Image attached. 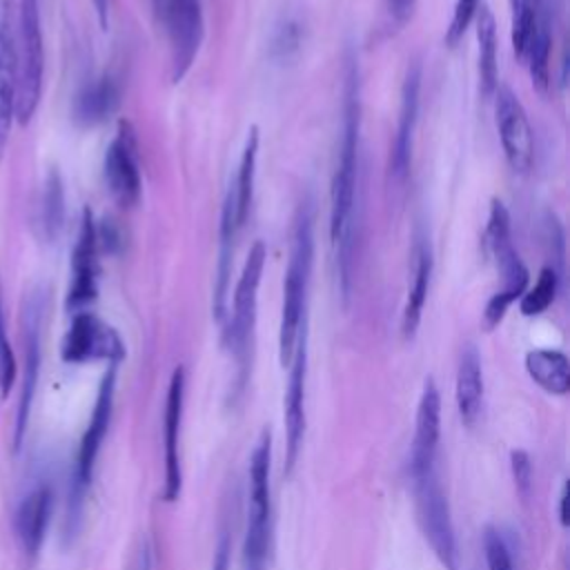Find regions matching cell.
<instances>
[{
  "instance_id": "cell-13",
  "label": "cell",
  "mask_w": 570,
  "mask_h": 570,
  "mask_svg": "<svg viewBox=\"0 0 570 570\" xmlns=\"http://www.w3.org/2000/svg\"><path fill=\"white\" fill-rule=\"evenodd\" d=\"M494 114L508 165L517 174H528L534 160V138L528 114L510 87H497Z\"/></svg>"
},
{
  "instance_id": "cell-5",
  "label": "cell",
  "mask_w": 570,
  "mask_h": 570,
  "mask_svg": "<svg viewBox=\"0 0 570 570\" xmlns=\"http://www.w3.org/2000/svg\"><path fill=\"white\" fill-rule=\"evenodd\" d=\"M269 461L272 436L261 432L249 456V492H247V519L243 537V568L265 570L272 532V494H269Z\"/></svg>"
},
{
  "instance_id": "cell-25",
  "label": "cell",
  "mask_w": 570,
  "mask_h": 570,
  "mask_svg": "<svg viewBox=\"0 0 570 570\" xmlns=\"http://www.w3.org/2000/svg\"><path fill=\"white\" fill-rule=\"evenodd\" d=\"M530 379L548 394L563 396L570 390V363L559 350H532L525 354Z\"/></svg>"
},
{
  "instance_id": "cell-21",
  "label": "cell",
  "mask_w": 570,
  "mask_h": 570,
  "mask_svg": "<svg viewBox=\"0 0 570 570\" xmlns=\"http://www.w3.org/2000/svg\"><path fill=\"white\" fill-rule=\"evenodd\" d=\"M432 276V249L425 238H416L412 247V265H410V285L401 314V332L405 338H412L419 330L428 289Z\"/></svg>"
},
{
  "instance_id": "cell-3",
  "label": "cell",
  "mask_w": 570,
  "mask_h": 570,
  "mask_svg": "<svg viewBox=\"0 0 570 570\" xmlns=\"http://www.w3.org/2000/svg\"><path fill=\"white\" fill-rule=\"evenodd\" d=\"M483 247L501 274V289L490 296L483 309V325L492 330L503 321L508 307L519 301L528 287V269L519 258L510 236V214L499 198H494L490 205Z\"/></svg>"
},
{
  "instance_id": "cell-37",
  "label": "cell",
  "mask_w": 570,
  "mask_h": 570,
  "mask_svg": "<svg viewBox=\"0 0 570 570\" xmlns=\"http://www.w3.org/2000/svg\"><path fill=\"white\" fill-rule=\"evenodd\" d=\"M566 503H568V485H563V488H561V497H559V519H561V525H568Z\"/></svg>"
},
{
  "instance_id": "cell-33",
  "label": "cell",
  "mask_w": 570,
  "mask_h": 570,
  "mask_svg": "<svg viewBox=\"0 0 570 570\" xmlns=\"http://www.w3.org/2000/svg\"><path fill=\"white\" fill-rule=\"evenodd\" d=\"M412 7H414V0H387V9H390V16L403 24L410 16H412Z\"/></svg>"
},
{
  "instance_id": "cell-12",
  "label": "cell",
  "mask_w": 570,
  "mask_h": 570,
  "mask_svg": "<svg viewBox=\"0 0 570 570\" xmlns=\"http://www.w3.org/2000/svg\"><path fill=\"white\" fill-rule=\"evenodd\" d=\"M171 82H180L191 69L203 42V4L200 0H167L165 7Z\"/></svg>"
},
{
  "instance_id": "cell-1",
  "label": "cell",
  "mask_w": 570,
  "mask_h": 570,
  "mask_svg": "<svg viewBox=\"0 0 570 570\" xmlns=\"http://www.w3.org/2000/svg\"><path fill=\"white\" fill-rule=\"evenodd\" d=\"M343 129L330 187V240L334 249L343 298L350 296L356 232V183H358V73L354 60L345 65Z\"/></svg>"
},
{
  "instance_id": "cell-23",
  "label": "cell",
  "mask_w": 570,
  "mask_h": 570,
  "mask_svg": "<svg viewBox=\"0 0 570 570\" xmlns=\"http://www.w3.org/2000/svg\"><path fill=\"white\" fill-rule=\"evenodd\" d=\"M120 102V87L111 76L89 82L73 100V120L82 127H94L107 120Z\"/></svg>"
},
{
  "instance_id": "cell-11",
  "label": "cell",
  "mask_w": 570,
  "mask_h": 570,
  "mask_svg": "<svg viewBox=\"0 0 570 570\" xmlns=\"http://www.w3.org/2000/svg\"><path fill=\"white\" fill-rule=\"evenodd\" d=\"M42 296L38 292L29 294L24 301L22 309V385H20V396H18V410H16V421H13V450H20L27 425H29V414L36 396V385H38V374H40V327H42Z\"/></svg>"
},
{
  "instance_id": "cell-30",
  "label": "cell",
  "mask_w": 570,
  "mask_h": 570,
  "mask_svg": "<svg viewBox=\"0 0 570 570\" xmlns=\"http://www.w3.org/2000/svg\"><path fill=\"white\" fill-rule=\"evenodd\" d=\"M16 379H18V361L7 338L4 316H2V296H0V396L2 399L11 392Z\"/></svg>"
},
{
  "instance_id": "cell-17",
  "label": "cell",
  "mask_w": 570,
  "mask_h": 570,
  "mask_svg": "<svg viewBox=\"0 0 570 570\" xmlns=\"http://www.w3.org/2000/svg\"><path fill=\"white\" fill-rule=\"evenodd\" d=\"M414 439L410 450V476L419 479L436 470V454L441 441V394L434 379H425L416 407Z\"/></svg>"
},
{
  "instance_id": "cell-22",
  "label": "cell",
  "mask_w": 570,
  "mask_h": 570,
  "mask_svg": "<svg viewBox=\"0 0 570 570\" xmlns=\"http://www.w3.org/2000/svg\"><path fill=\"white\" fill-rule=\"evenodd\" d=\"M456 410L465 428H472L483 410V367L474 345H465L459 358Z\"/></svg>"
},
{
  "instance_id": "cell-18",
  "label": "cell",
  "mask_w": 570,
  "mask_h": 570,
  "mask_svg": "<svg viewBox=\"0 0 570 570\" xmlns=\"http://www.w3.org/2000/svg\"><path fill=\"white\" fill-rule=\"evenodd\" d=\"M183 405H185V370L178 365L171 372L167 399H165V483H163V501L174 503L183 490V468H180V423H183Z\"/></svg>"
},
{
  "instance_id": "cell-27",
  "label": "cell",
  "mask_w": 570,
  "mask_h": 570,
  "mask_svg": "<svg viewBox=\"0 0 570 570\" xmlns=\"http://www.w3.org/2000/svg\"><path fill=\"white\" fill-rule=\"evenodd\" d=\"M38 223L42 238L47 243H56L62 225H65V185L58 174V169H49L45 183H42V196L38 207Z\"/></svg>"
},
{
  "instance_id": "cell-31",
  "label": "cell",
  "mask_w": 570,
  "mask_h": 570,
  "mask_svg": "<svg viewBox=\"0 0 570 570\" xmlns=\"http://www.w3.org/2000/svg\"><path fill=\"white\" fill-rule=\"evenodd\" d=\"M476 11H479V0H456L454 2L452 20H450V24L445 29L448 47H454L463 38V33L468 31V27L474 20Z\"/></svg>"
},
{
  "instance_id": "cell-9",
  "label": "cell",
  "mask_w": 570,
  "mask_h": 570,
  "mask_svg": "<svg viewBox=\"0 0 570 570\" xmlns=\"http://www.w3.org/2000/svg\"><path fill=\"white\" fill-rule=\"evenodd\" d=\"M60 358L73 365L94 361H107L109 365H116L125 358V343L111 325L82 309L73 314L71 325L62 336Z\"/></svg>"
},
{
  "instance_id": "cell-16",
  "label": "cell",
  "mask_w": 570,
  "mask_h": 570,
  "mask_svg": "<svg viewBox=\"0 0 570 570\" xmlns=\"http://www.w3.org/2000/svg\"><path fill=\"white\" fill-rule=\"evenodd\" d=\"M98 234L89 207H85L78 238L71 252V285L67 292V309L82 312L98 296Z\"/></svg>"
},
{
  "instance_id": "cell-38",
  "label": "cell",
  "mask_w": 570,
  "mask_h": 570,
  "mask_svg": "<svg viewBox=\"0 0 570 570\" xmlns=\"http://www.w3.org/2000/svg\"><path fill=\"white\" fill-rule=\"evenodd\" d=\"M243 570H252V568H243Z\"/></svg>"
},
{
  "instance_id": "cell-14",
  "label": "cell",
  "mask_w": 570,
  "mask_h": 570,
  "mask_svg": "<svg viewBox=\"0 0 570 570\" xmlns=\"http://www.w3.org/2000/svg\"><path fill=\"white\" fill-rule=\"evenodd\" d=\"M105 183L120 207H134L138 203L142 191L138 145L127 120L118 125V134L105 151Z\"/></svg>"
},
{
  "instance_id": "cell-7",
  "label": "cell",
  "mask_w": 570,
  "mask_h": 570,
  "mask_svg": "<svg viewBox=\"0 0 570 570\" xmlns=\"http://www.w3.org/2000/svg\"><path fill=\"white\" fill-rule=\"evenodd\" d=\"M416 494V514L425 541L430 543L434 557L445 570H459V546L452 523L450 503L439 483V474L428 472L419 479H412Z\"/></svg>"
},
{
  "instance_id": "cell-8",
  "label": "cell",
  "mask_w": 570,
  "mask_h": 570,
  "mask_svg": "<svg viewBox=\"0 0 570 570\" xmlns=\"http://www.w3.org/2000/svg\"><path fill=\"white\" fill-rule=\"evenodd\" d=\"M265 258H267V249L263 240H256L249 247V254L243 263V272L234 287V305H232V316L227 325V343L240 367H245V361L249 354V343H252V332L256 321L258 285L263 278Z\"/></svg>"
},
{
  "instance_id": "cell-32",
  "label": "cell",
  "mask_w": 570,
  "mask_h": 570,
  "mask_svg": "<svg viewBox=\"0 0 570 570\" xmlns=\"http://www.w3.org/2000/svg\"><path fill=\"white\" fill-rule=\"evenodd\" d=\"M510 465H512V476H514V485L521 494L530 492V483H532V463L528 452L523 450H512L510 452Z\"/></svg>"
},
{
  "instance_id": "cell-36",
  "label": "cell",
  "mask_w": 570,
  "mask_h": 570,
  "mask_svg": "<svg viewBox=\"0 0 570 570\" xmlns=\"http://www.w3.org/2000/svg\"><path fill=\"white\" fill-rule=\"evenodd\" d=\"M11 2L13 0H0V31L11 29Z\"/></svg>"
},
{
  "instance_id": "cell-29",
  "label": "cell",
  "mask_w": 570,
  "mask_h": 570,
  "mask_svg": "<svg viewBox=\"0 0 570 570\" xmlns=\"http://www.w3.org/2000/svg\"><path fill=\"white\" fill-rule=\"evenodd\" d=\"M481 543H483V557H485L488 570H514L512 546L508 543L505 534L499 528L485 525Z\"/></svg>"
},
{
  "instance_id": "cell-15",
  "label": "cell",
  "mask_w": 570,
  "mask_h": 570,
  "mask_svg": "<svg viewBox=\"0 0 570 570\" xmlns=\"http://www.w3.org/2000/svg\"><path fill=\"white\" fill-rule=\"evenodd\" d=\"M289 379L285 392V474H292L298 452L305 436V379H307V330L305 325L298 332L292 358H289Z\"/></svg>"
},
{
  "instance_id": "cell-24",
  "label": "cell",
  "mask_w": 570,
  "mask_h": 570,
  "mask_svg": "<svg viewBox=\"0 0 570 570\" xmlns=\"http://www.w3.org/2000/svg\"><path fill=\"white\" fill-rule=\"evenodd\" d=\"M16 118V45L11 29L0 31V163Z\"/></svg>"
},
{
  "instance_id": "cell-20",
  "label": "cell",
  "mask_w": 570,
  "mask_h": 570,
  "mask_svg": "<svg viewBox=\"0 0 570 570\" xmlns=\"http://www.w3.org/2000/svg\"><path fill=\"white\" fill-rule=\"evenodd\" d=\"M419 91H421V67L412 65L401 87L399 122H396V136L392 142V154H390V174L396 180H403L410 169L412 138H414V127L419 118Z\"/></svg>"
},
{
  "instance_id": "cell-26",
  "label": "cell",
  "mask_w": 570,
  "mask_h": 570,
  "mask_svg": "<svg viewBox=\"0 0 570 570\" xmlns=\"http://www.w3.org/2000/svg\"><path fill=\"white\" fill-rule=\"evenodd\" d=\"M476 42H479V82L481 94L492 98L499 87V62H497V22L488 7L476 11Z\"/></svg>"
},
{
  "instance_id": "cell-4",
  "label": "cell",
  "mask_w": 570,
  "mask_h": 570,
  "mask_svg": "<svg viewBox=\"0 0 570 570\" xmlns=\"http://www.w3.org/2000/svg\"><path fill=\"white\" fill-rule=\"evenodd\" d=\"M256 160H258V129L252 127L238 160V169L234 174V180L229 183V189L223 200V212H220V265H218V285L214 294V312L218 318H223V312H225V289H227L232 249L247 220L252 196H254Z\"/></svg>"
},
{
  "instance_id": "cell-35",
  "label": "cell",
  "mask_w": 570,
  "mask_h": 570,
  "mask_svg": "<svg viewBox=\"0 0 570 570\" xmlns=\"http://www.w3.org/2000/svg\"><path fill=\"white\" fill-rule=\"evenodd\" d=\"M94 7L98 13V20H100V27L107 29L109 27V0H94Z\"/></svg>"
},
{
  "instance_id": "cell-19",
  "label": "cell",
  "mask_w": 570,
  "mask_h": 570,
  "mask_svg": "<svg viewBox=\"0 0 570 570\" xmlns=\"http://www.w3.org/2000/svg\"><path fill=\"white\" fill-rule=\"evenodd\" d=\"M53 514V490L49 483L33 485L18 503L13 530L20 550L27 557H38Z\"/></svg>"
},
{
  "instance_id": "cell-28",
  "label": "cell",
  "mask_w": 570,
  "mask_h": 570,
  "mask_svg": "<svg viewBox=\"0 0 570 570\" xmlns=\"http://www.w3.org/2000/svg\"><path fill=\"white\" fill-rule=\"evenodd\" d=\"M559 272L552 267V265H546L541 267L539 276H537V283L532 287H525V292L521 294L519 298V309L523 316H539L543 314L554 296H557V289H559Z\"/></svg>"
},
{
  "instance_id": "cell-6",
  "label": "cell",
  "mask_w": 570,
  "mask_h": 570,
  "mask_svg": "<svg viewBox=\"0 0 570 570\" xmlns=\"http://www.w3.org/2000/svg\"><path fill=\"white\" fill-rule=\"evenodd\" d=\"M42 29L38 0L18 4V45H16V120L24 127L31 122L42 94Z\"/></svg>"
},
{
  "instance_id": "cell-10",
  "label": "cell",
  "mask_w": 570,
  "mask_h": 570,
  "mask_svg": "<svg viewBox=\"0 0 570 570\" xmlns=\"http://www.w3.org/2000/svg\"><path fill=\"white\" fill-rule=\"evenodd\" d=\"M114 396H116V365H111L105 372V376L98 385V394H96V403H94L89 423H87V428L82 432V439L78 443V454H76V465H73V481H71V501L73 503L82 501V494L91 483L96 459H98V452L102 448V441H105L109 423H111Z\"/></svg>"
},
{
  "instance_id": "cell-2",
  "label": "cell",
  "mask_w": 570,
  "mask_h": 570,
  "mask_svg": "<svg viewBox=\"0 0 570 570\" xmlns=\"http://www.w3.org/2000/svg\"><path fill=\"white\" fill-rule=\"evenodd\" d=\"M314 263V214L312 205L305 200L296 209L289 245V263L283 285V307H281V327H278V354L281 363L287 365L298 338L301 327L305 325V301Z\"/></svg>"
},
{
  "instance_id": "cell-34",
  "label": "cell",
  "mask_w": 570,
  "mask_h": 570,
  "mask_svg": "<svg viewBox=\"0 0 570 570\" xmlns=\"http://www.w3.org/2000/svg\"><path fill=\"white\" fill-rule=\"evenodd\" d=\"M212 570H229V543L227 539L223 537L216 552H214V563H212Z\"/></svg>"
}]
</instances>
